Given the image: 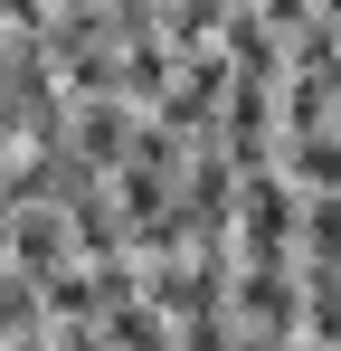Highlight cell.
<instances>
[{
    "label": "cell",
    "mask_w": 341,
    "mask_h": 351,
    "mask_svg": "<svg viewBox=\"0 0 341 351\" xmlns=\"http://www.w3.org/2000/svg\"><path fill=\"white\" fill-rule=\"evenodd\" d=\"M237 266H303V190L284 171L237 180Z\"/></svg>",
    "instance_id": "obj_1"
},
{
    "label": "cell",
    "mask_w": 341,
    "mask_h": 351,
    "mask_svg": "<svg viewBox=\"0 0 341 351\" xmlns=\"http://www.w3.org/2000/svg\"><path fill=\"white\" fill-rule=\"evenodd\" d=\"M227 313L256 342H303V266H237L227 276Z\"/></svg>",
    "instance_id": "obj_2"
},
{
    "label": "cell",
    "mask_w": 341,
    "mask_h": 351,
    "mask_svg": "<svg viewBox=\"0 0 341 351\" xmlns=\"http://www.w3.org/2000/svg\"><path fill=\"white\" fill-rule=\"evenodd\" d=\"M10 266H29L38 285L76 266V228H66V209H10Z\"/></svg>",
    "instance_id": "obj_3"
}]
</instances>
